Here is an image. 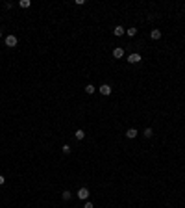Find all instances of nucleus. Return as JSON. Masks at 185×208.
<instances>
[{"mask_svg":"<svg viewBox=\"0 0 185 208\" xmlns=\"http://www.w3.org/2000/svg\"><path fill=\"white\" fill-rule=\"evenodd\" d=\"M19 39L15 37V35H7L6 37V46H9V48H13V46H17Z\"/></svg>","mask_w":185,"mask_h":208,"instance_id":"nucleus-1","label":"nucleus"},{"mask_svg":"<svg viewBox=\"0 0 185 208\" xmlns=\"http://www.w3.org/2000/svg\"><path fill=\"white\" fill-rule=\"evenodd\" d=\"M122 56H124V48H122V46L113 48V58H117V60H119V58H122Z\"/></svg>","mask_w":185,"mask_h":208,"instance_id":"nucleus-2","label":"nucleus"},{"mask_svg":"<svg viewBox=\"0 0 185 208\" xmlns=\"http://www.w3.org/2000/svg\"><path fill=\"white\" fill-rule=\"evenodd\" d=\"M98 91L102 93V95L104 97H108V95H111V88H109L108 84H104V85H100V89H98Z\"/></svg>","mask_w":185,"mask_h":208,"instance_id":"nucleus-3","label":"nucleus"},{"mask_svg":"<svg viewBox=\"0 0 185 208\" xmlns=\"http://www.w3.org/2000/svg\"><path fill=\"white\" fill-rule=\"evenodd\" d=\"M89 197V190L87 188H80L78 190V199H87Z\"/></svg>","mask_w":185,"mask_h":208,"instance_id":"nucleus-4","label":"nucleus"},{"mask_svg":"<svg viewBox=\"0 0 185 208\" xmlns=\"http://www.w3.org/2000/svg\"><path fill=\"white\" fill-rule=\"evenodd\" d=\"M128 61H130V63H139V61H141V54H130Z\"/></svg>","mask_w":185,"mask_h":208,"instance_id":"nucleus-5","label":"nucleus"},{"mask_svg":"<svg viewBox=\"0 0 185 208\" xmlns=\"http://www.w3.org/2000/svg\"><path fill=\"white\" fill-rule=\"evenodd\" d=\"M126 138H130V139L137 138V130H135V128H130V130H126Z\"/></svg>","mask_w":185,"mask_h":208,"instance_id":"nucleus-6","label":"nucleus"},{"mask_svg":"<svg viewBox=\"0 0 185 208\" xmlns=\"http://www.w3.org/2000/svg\"><path fill=\"white\" fill-rule=\"evenodd\" d=\"M150 37L154 39V41H157V39H161V30H152V32H150Z\"/></svg>","mask_w":185,"mask_h":208,"instance_id":"nucleus-7","label":"nucleus"},{"mask_svg":"<svg viewBox=\"0 0 185 208\" xmlns=\"http://www.w3.org/2000/svg\"><path fill=\"white\" fill-rule=\"evenodd\" d=\"M124 32H126V30L122 28V26H115V30H113V34H115L117 37H120V35H122Z\"/></svg>","mask_w":185,"mask_h":208,"instance_id":"nucleus-8","label":"nucleus"},{"mask_svg":"<svg viewBox=\"0 0 185 208\" xmlns=\"http://www.w3.org/2000/svg\"><path fill=\"white\" fill-rule=\"evenodd\" d=\"M96 91V88H94L93 84H89V85H85V93H87V95H93V93Z\"/></svg>","mask_w":185,"mask_h":208,"instance_id":"nucleus-9","label":"nucleus"},{"mask_svg":"<svg viewBox=\"0 0 185 208\" xmlns=\"http://www.w3.org/2000/svg\"><path fill=\"white\" fill-rule=\"evenodd\" d=\"M74 138H76V139H83L85 138V132L83 130H76V132H74Z\"/></svg>","mask_w":185,"mask_h":208,"instance_id":"nucleus-10","label":"nucleus"},{"mask_svg":"<svg viewBox=\"0 0 185 208\" xmlns=\"http://www.w3.org/2000/svg\"><path fill=\"white\" fill-rule=\"evenodd\" d=\"M126 34H128L130 37H133V35L137 34V28H128V30H126Z\"/></svg>","mask_w":185,"mask_h":208,"instance_id":"nucleus-11","label":"nucleus"},{"mask_svg":"<svg viewBox=\"0 0 185 208\" xmlns=\"http://www.w3.org/2000/svg\"><path fill=\"white\" fill-rule=\"evenodd\" d=\"M19 6H21V7H30V0H21Z\"/></svg>","mask_w":185,"mask_h":208,"instance_id":"nucleus-12","label":"nucleus"},{"mask_svg":"<svg viewBox=\"0 0 185 208\" xmlns=\"http://www.w3.org/2000/svg\"><path fill=\"white\" fill-rule=\"evenodd\" d=\"M152 134H154L152 128H146V130H144V138H152Z\"/></svg>","mask_w":185,"mask_h":208,"instance_id":"nucleus-13","label":"nucleus"},{"mask_svg":"<svg viewBox=\"0 0 185 208\" xmlns=\"http://www.w3.org/2000/svg\"><path fill=\"white\" fill-rule=\"evenodd\" d=\"M70 199V191H63V201H69Z\"/></svg>","mask_w":185,"mask_h":208,"instance_id":"nucleus-14","label":"nucleus"},{"mask_svg":"<svg viewBox=\"0 0 185 208\" xmlns=\"http://www.w3.org/2000/svg\"><path fill=\"white\" fill-rule=\"evenodd\" d=\"M63 152H65V154H70V147L69 145H63Z\"/></svg>","mask_w":185,"mask_h":208,"instance_id":"nucleus-15","label":"nucleus"},{"mask_svg":"<svg viewBox=\"0 0 185 208\" xmlns=\"http://www.w3.org/2000/svg\"><path fill=\"white\" fill-rule=\"evenodd\" d=\"M83 208H93V203H85V206Z\"/></svg>","mask_w":185,"mask_h":208,"instance_id":"nucleus-16","label":"nucleus"},{"mask_svg":"<svg viewBox=\"0 0 185 208\" xmlns=\"http://www.w3.org/2000/svg\"><path fill=\"white\" fill-rule=\"evenodd\" d=\"M4 184V175H0V186Z\"/></svg>","mask_w":185,"mask_h":208,"instance_id":"nucleus-17","label":"nucleus"},{"mask_svg":"<svg viewBox=\"0 0 185 208\" xmlns=\"http://www.w3.org/2000/svg\"><path fill=\"white\" fill-rule=\"evenodd\" d=\"M0 37H2V32H0Z\"/></svg>","mask_w":185,"mask_h":208,"instance_id":"nucleus-18","label":"nucleus"}]
</instances>
